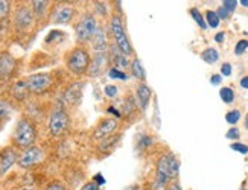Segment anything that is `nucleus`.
<instances>
[{
    "label": "nucleus",
    "mask_w": 248,
    "mask_h": 190,
    "mask_svg": "<svg viewBox=\"0 0 248 190\" xmlns=\"http://www.w3.org/2000/svg\"><path fill=\"white\" fill-rule=\"evenodd\" d=\"M82 87H84V84H81V82L72 84V86L66 90V93H64V101L72 105L79 103L81 96H82Z\"/></svg>",
    "instance_id": "obj_18"
},
{
    "label": "nucleus",
    "mask_w": 248,
    "mask_h": 190,
    "mask_svg": "<svg viewBox=\"0 0 248 190\" xmlns=\"http://www.w3.org/2000/svg\"><path fill=\"white\" fill-rule=\"evenodd\" d=\"M151 145H154V139L151 135H142L139 139V146L142 147V149H146V147H149Z\"/></svg>",
    "instance_id": "obj_32"
},
{
    "label": "nucleus",
    "mask_w": 248,
    "mask_h": 190,
    "mask_svg": "<svg viewBox=\"0 0 248 190\" xmlns=\"http://www.w3.org/2000/svg\"><path fill=\"white\" fill-rule=\"evenodd\" d=\"M35 140H37L35 122L29 117H20L13 132L14 146L25 151L31 146H35Z\"/></svg>",
    "instance_id": "obj_1"
},
{
    "label": "nucleus",
    "mask_w": 248,
    "mask_h": 190,
    "mask_svg": "<svg viewBox=\"0 0 248 190\" xmlns=\"http://www.w3.org/2000/svg\"><path fill=\"white\" fill-rule=\"evenodd\" d=\"M215 13H217V15L219 17V20H227V18H229V15H230V13H229L225 8H222V6H219Z\"/></svg>",
    "instance_id": "obj_38"
},
{
    "label": "nucleus",
    "mask_w": 248,
    "mask_h": 190,
    "mask_svg": "<svg viewBox=\"0 0 248 190\" xmlns=\"http://www.w3.org/2000/svg\"><path fill=\"white\" fill-rule=\"evenodd\" d=\"M157 174L166 176L168 179L177 178L178 174H180V161H178V158L172 152L163 154L157 160Z\"/></svg>",
    "instance_id": "obj_7"
},
{
    "label": "nucleus",
    "mask_w": 248,
    "mask_h": 190,
    "mask_svg": "<svg viewBox=\"0 0 248 190\" xmlns=\"http://www.w3.org/2000/svg\"><path fill=\"white\" fill-rule=\"evenodd\" d=\"M99 25H98V20H96V17L90 13L84 14L81 18L78 25L75 26V35H77V41L78 43H89V41H92V38L94 37L96 30H98Z\"/></svg>",
    "instance_id": "obj_5"
},
{
    "label": "nucleus",
    "mask_w": 248,
    "mask_h": 190,
    "mask_svg": "<svg viewBox=\"0 0 248 190\" xmlns=\"http://www.w3.org/2000/svg\"><path fill=\"white\" fill-rule=\"evenodd\" d=\"M221 75L222 76H230L232 75V64L225 62V64L221 66Z\"/></svg>",
    "instance_id": "obj_40"
},
{
    "label": "nucleus",
    "mask_w": 248,
    "mask_h": 190,
    "mask_svg": "<svg viewBox=\"0 0 248 190\" xmlns=\"http://www.w3.org/2000/svg\"><path fill=\"white\" fill-rule=\"evenodd\" d=\"M93 181H94L96 184H98L99 187H101L102 184H105V179H104V178L101 176V174H98V175H96V176H94V179H93Z\"/></svg>",
    "instance_id": "obj_44"
},
{
    "label": "nucleus",
    "mask_w": 248,
    "mask_h": 190,
    "mask_svg": "<svg viewBox=\"0 0 248 190\" xmlns=\"http://www.w3.org/2000/svg\"><path fill=\"white\" fill-rule=\"evenodd\" d=\"M151 96H153V90H151L146 84H139L136 88V103L142 111L148 108Z\"/></svg>",
    "instance_id": "obj_17"
},
{
    "label": "nucleus",
    "mask_w": 248,
    "mask_h": 190,
    "mask_svg": "<svg viewBox=\"0 0 248 190\" xmlns=\"http://www.w3.org/2000/svg\"><path fill=\"white\" fill-rule=\"evenodd\" d=\"M247 49H248V40H239L238 43H236L234 54H236V55H242Z\"/></svg>",
    "instance_id": "obj_33"
},
{
    "label": "nucleus",
    "mask_w": 248,
    "mask_h": 190,
    "mask_svg": "<svg viewBox=\"0 0 248 190\" xmlns=\"http://www.w3.org/2000/svg\"><path fill=\"white\" fill-rule=\"evenodd\" d=\"M108 54H110V62H111L113 67L122 70V69H129V66H131V62H129L128 57H125L116 44L110 46Z\"/></svg>",
    "instance_id": "obj_15"
},
{
    "label": "nucleus",
    "mask_w": 248,
    "mask_h": 190,
    "mask_svg": "<svg viewBox=\"0 0 248 190\" xmlns=\"http://www.w3.org/2000/svg\"><path fill=\"white\" fill-rule=\"evenodd\" d=\"M232 149L233 151H236V152H239V154H242V155H247L248 154V146L247 145H244V143H239V142H236V143H232Z\"/></svg>",
    "instance_id": "obj_34"
},
{
    "label": "nucleus",
    "mask_w": 248,
    "mask_h": 190,
    "mask_svg": "<svg viewBox=\"0 0 248 190\" xmlns=\"http://www.w3.org/2000/svg\"><path fill=\"white\" fill-rule=\"evenodd\" d=\"M16 67H17L16 58L9 52H2L0 54V79H8L13 76Z\"/></svg>",
    "instance_id": "obj_13"
},
{
    "label": "nucleus",
    "mask_w": 248,
    "mask_h": 190,
    "mask_svg": "<svg viewBox=\"0 0 248 190\" xmlns=\"http://www.w3.org/2000/svg\"><path fill=\"white\" fill-rule=\"evenodd\" d=\"M168 190H181V186L178 183H172L168 186Z\"/></svg>",
    "instance_id": "obj_47"
},
{
    "label": "nucleus",
    "mask_w": 248,
    "mask_h": 190,
    "mask_svg": "<svg viewBox=\"0 0 248 190\" xmlns=\"http://www.w3.org/2000/svg\"><path fill=\"white\" fill-rule=\"evenodd\" d=\"M224 32H219V34H217V35H215V41H217V43H222V41H224Z\"/></svg>",
    "instance_id": "obj_46"
},
{
    "label": "nucleus",
    "mask_w": 248,
    "mask_h": 190,
    "mask_svg": "<svg viewBox=\"0 0 248 190\" xmlns=\"http://www.w3.org/2000/svg\"><path fill=\"white\" fill-rule=\"evenodd\" d=\"M20 190H35V189H31V187H25V189H20Z\"/></svg>",
    "instance_id": "obj_51"
},
{
    "label": "nucleus",
    "mask_w": 248,
    "mask_h": 190,
    "mask_svg": "<svg viewBox=\"0 0 248 190\" xmlns=\"http://www.w3.org/2000/svg\"><path fill=\"white\" fill-rule=\"evenodd\" d=\"M90 54L87 49L82 46H77L69 52V55L66 58V67L67 70L75 76H82L87 75L89 67H90Z\"/></svg>",
    "instance_id": "obj_2"
},
{
    "label": "nucleus",
    "mask_w": 248,
    "mask_h": 190,
    "mask_svg": "<svg viewBox=\"0 0 248 190\" xmlns=\"http://www.w3.org/2000/svg\"><path fill=\"white\" fill-rule=\"evenodd\" d=\"M90 43L93 46L94 54H99V52H108V49H110V46H108V37H107V32H105V29L102 26L98 28V30H96V34L92 38Z\"/></svg>",
    "instance_id": "obj_16"
},
{
    "label": "nucleus",
    "mask_w": 248,
    "mask_h": 190,
    "mask_svg": "<svg viewBox=\"0 0 248 190\" xmlns=\"http://www.w3.org/2000/svg\"><path fill=\"white\" fill-rule=\"evenodd\" d=\"M245 126H247V130H248V114H247V117H245Z\"/></svg>",
    "instance_id": "obj_50"
},
{
    "label": "nucleus",
    "mask_w": 248,
    "mask_h": 190,
    "mask_svg": "<svg viewBox=\"0 0 248 190\" xmlns=\"http://www.w3.org/2000/svg\"><path fill=\"white\" fill-rule=\"evenodd\" d=\"M190 15H192V18L193 20H195V22H197V25L201 28V29H204V30H206L207 29V23H206V18H204L202 17V14L198 11V9L197 8H192L190 9Z\"/></svg>",
    "instance_id": "obj_26"
},
{
    "label": "nucleus",
    "mask_w": 248,
    "mask_h": 190,
    "mask_svg": "<svg viewBox=\"0 0 248 190\" xmlns=\"http://www.w3.org/2000/svg\"><path fill=\"white\" fill-rule=\"evenodd\" d=\"M201 59H202L204 62H207V64H215V62H217V61L219 59V54H218V50H217V49L207 47L206 50H202Z\"/></svg>",
    "instance_id": "obj_23"
},
{
    "label": "nucleus",
    "mask_w": 248,
    "mask_h": 190,
    "mask_svg": "<svg viewBox=\"0 0 248 190\" xmlns=\"http://www.w3.org/2000/svg\"><path fill=\"white\" fill-rule=\"evenodd\" d=\"M45 160V151L40 146H31L18 155L17 164L21 169H32Z\"/></svg>",
    "instance_id": "obj_9"
},
{
    "label": "nucleus",
    "mask_w": 248,
    "mask_h": 190,
    "mask_svg": "<svg viewBox=\"0 0 248 190\" xmlns=\"http://www.w3.org/2000/svg\"><path fill=\"white\" fill-rule=\"evenodd\" d=\"M225 120H227V123H230V125H236L241 120V111L239 110L229 111L227 114H225Z\"/></svg>",
    "instance_id": "obj_30"
},
{
    "label": "nucleus",
    "mask_w": 248,
    "mask_h": 190,
    "mask_svg": "<svg viewBox=\"0 0 248 190\" xmlns=\"http://www.w3.org/2000/svg\"><path fill=\"white\" fill-rule=\"evenodd\" d=\"M110 32L113 35L114 44L119 47V50L125 57H131L134 55L133 52V46L129 43V38L125 32V26L122 22V17L119 14H113L110 18Z\"/></svg>",
    "instance_id": "obj_3"
},
{
    "label": "nucleus",
    "mask_w": 248,
    "mask_h": 190,
    "mask_svg": "<svg viewBox=\"0 0 248 190\" xmlns=\"http://www.w3.org/2000/svg\"><path fill=\"white\" fill-rule=\"evenodd\" d=\"M242 190H245V189H242Z\"/></svg>",
    "instance_id": "obj_52"
},
{
    "label": "nucleus",
    "mask_w": 248,
    "mask_h": 190,
    "mask_svg": "<svg viewBox=\"0 0 248 190\" xmlns=\"http://www.w3.org/2000/svg\"><path fill=\"white\" fill-rule=\"evenodd\" d=\"M121 134H117V135H110V137H105L104 140L99 142V146H98V149L101 152H110L113 147L121 142Z\"/></svg>",
    "instance_id": "obj_22"
},
{
    "label": "nucleus",
    "mask_w": 248,
    "mask_h": 190,
    "mask_svg": "<svg viewBox=\"0 0 248 190\" xmlns=\"http://www.w3.org/2000/svg\"><path fill=\"white\" fill-rule=\"evenodd\" d=\"M104 93H105L107 98H116L117 93H119V88H117L116 86H105Z\"/></svg>",
    "instance_id": "obj_36"
},
{
    "label": "nucleus",
    "mask_w": 248,
    "mask_h": 190,
    "mask_svg": "<svg viewBox=\"0 0 248 190\" xmlns=\"http://www.w3.org/2000/svg\"><path fill=\"white\" fill-rule=\"evenodd\" d=\"M219 98L224 103H232L234 101V91L230 87H222L219 90Z\"/></svg>",
    "instance_id": "obj_27"
},
{
    "label": "nucleus",
    "mask_w": 248,
    "mask_h": 190,
    "mask_svg": "<svg viewBox=\"0 0 248 190\" xmlns=\"http://www.w3.org/2000/svg\"><path fill=\"white\" fill-rule=\"evenodd\" d=\"M117 126H119V122H117L116 119H102L98 125H96V128L93 131V139L94 140H104L105 137H110L113 135V132L117 130Z\"/></svg>",
    "instance_id": "obj_12"
},
{
    "label": "nucleus",
    "mask_w": 248,
    "mask_h": 190,
    "mask_svg": "<svg viewBox=\"0 0 248 190\" xmlns=\"http://www.w3.org/2000/svg\"><path fill=\"white\" fill-rule=\"evenodd\" d=\"M45 190H67V187L61 184V183H57V181H53L50 184H47V187Z\"/></svg>",
    "instance_id": "obj_39"
},
{
    "label": "nucleus",
    "mask_w": 248,
    "mask_h": 190,
    "mask_svg": "<svg viewBox=\"0 0 248 190\" xmlns=\"http://www.w3.org/2000/svg\"><path fill=\"white\" fill-rule=\"evenodd\" d=\"M35 22L37 20H35L34 13H32L29 5L17 6L14 17H13V23H14V28H16L17 32H28V30L32 29V26H34Z\"/></svg>",
    "instance_id": "obj_6"
},
{
    "label": "nucleus",
    "mask_w": 248,
    "mask_h": 190,
    "mask_svg": "<svg viewBox=\"0 0 248 190\" xmlns=\"http://www.w3.org/2000/svg\"><path fill=\"white\" fill-rule=\"evenodd\" d=\"M239 5H242L244 8H248V0H241Z\"/></svg>",
    "instance_id": "obj_48"
},
{
    "label": "nucleus",
    "mask_w": 248,
    "mask_h": 190,
    "mask_svg": "<svg viewBox=\"0 0 248 190\" xmlns=\"http://www.w3.org/2000/svg\"><path fill=\"white\" fill-rule=\"evenodd\" d=\"M204 18H206V23H207L209 28H213L215 29V28L219 26L221 20H219V17L217 15V13H215V11H207L206 15H204Z\"/></svg>",
    "instance_id": "obj_28"
},
{
    "label": "nucleus",
    "mask_w": 248,
    "mask_h": 190,
    "mask_svg": "<svg viewBox=\"0 0 248 190\" xmlns=\"http://www.w3.org/2000/svg\"><path fill=\"white\" fill-rule=\"evenodd\" d=\"M81 190H101V187L96 184L94 181H89V183H85L82 187H81Z\"/></svg>",
    "instance_id": "obj_41"
},
{
    "label": "nucleus",
    "mask_w": 248,
    "mask_h": 190,
    "mask_svg": "<svg viewBox=\"0 0 248 190\" xmlns=\"http://www.w3.org/2000/svg\"><path fill=\"white\" fill-rule=\"evenodd\" d=\"M9 11H11V2L0 0V20H5L9 15Z\"/></svg>",
    "instance_id": "obj_31"
},
{
    "label": "nucleus",
    "mask_w": 248,
    "mask_h": 190,
    "mask_svg": "<svg viewBox=\"0 0 248 190\" xmlns=\"http://www.w3.org/2000/svg\"><path fill=\"white\" fill-rule=\"evenodd\" d=\"M18 160V154L14 147H6L0 152V176H3Z\"/></svg>",
    "instance_id": "obj_14"
},
{
    "label": "nucleus",
    "mask_w": 248,
    "mask_h": 190,
    "mask_svg": "<svg viewBox=\"0 0 248 190\" xmlns=\"http://www.w3.org/2000/svg\"><path fill=\"white\" fill-rule=\"evenodd\" d=\"M239 84H241V87H242V88L248 90V75H247V76H244V78L241 79V82H239Z\"/></svg>",
    "instance_id": "obj_45"
},
{
    "label": "nucleus",
    "mask_w": 248,
    "mask_h": 190,
    "mask_svg": "<svg viewBox=\"0 0 248 190\" xmlns=\"http://www.w3.org/2000/svg\"><path fill=\"white\" fill-rule=\"evenodd\" d=\"M107 113H111L113 116H116L117 119H121V117H122V113H121L119 110H116L114 107H108V108H107Z\"/></svg>",
    "instance_id": "obj_43"
},
{
    "label": "nucleus",
    "mask_w": 248,
    "mask_h": 190,
    "mask_svg": "<svg viewBox=\"0 0 248 190\" xmlns=\"http://www.w3.org/2000/svg\"><path fill=\"white\" fill-rule=\"evenodd\" d=\"M136 108H137V103H136V101H134L131 96L126 98V99H125V102H124L122 116H131V114L136 111Z\"/></svg>",
    "instance_id": "obj_24"
},
{
    "label": "nucleus",
    "mask_w": 248,
    "mask_h": 190,
    "mask_svg": "<svg viewBox=\"0 0 248 190\" xmlns=\"http://www.w3.org/2000/svg\"><path fill=\"white\" fill-rule=\"evenodd\" d=\"M221 81H222V75H212V78H210L212 86H219Z\"/></svg>",
    "instance_id": "obj_42"
},
{
    "label": "nucleus",
    "mask_w": 248,
    "mask_h": 190,
    "mask_svg": "<svg viewBox=\"0 0 248 190\" xmlns=\"http://www.w3.org/2000/svg\"><path fill=\"white\" fill-rule=\"evenodd\" d=\"M53 82V78L50 73H34L26 78V86L29 90V94H43L46 93Z\"/></svg>",
    "instance_id": "obj_8"
},
{
    "label": "nucleus",
    "mask_w": 248,
    "mask_h": 190,
    "mask_svg": "<svg viewBox=\"0 0 248 190\" xmlns=\"http://www.w3.org/2000/svg\"><path fill=\"white\" fill-rule=\"evenodd\" d=\"M77 15V9L69 3H60L53 8L50 14V23L52 25H67L70 23L73 17Z\"/></svg>",
    "instance_id": "obj_10"
},
{
    "label": "nucleus",
    "mask_w": 248,
    "mask_h": 190,
    "mask_svg": "<svg viewBox=\"0 0 248 190\" xmlns=\"http://www.w3.org/2000/svg\"><path fill=\"white\" fill-rule=\"evenodd\" d=\"M29 5H31L32 13H34L35 20H37V22H41V20L47 15L50 2H46V0H34V2H31Z\"/></svg>",
    "instance_id": "obj_19"
},
{
    "label": "nucleus",
    "mask_w": 248,
    "mask_h": 190,
    "mask_svg": "<svg viewBox=\"0 0 248 190\" xmlns=\"http://www.w3.org/2000/svg\"><path fill=\"white\" fill-rule=\"evenodd\" d=\"M108 78L111 79H117V81H126L128 79V75L124 72V70H119V69H116V67H111L108 70Z\"/></svg>",
    "instance_id": "obj_29"
},
{
    "label": "nucleus",
    "mask_w": 248,
    "mask_h": 190,
    "mask_svg": "<svg viewBox=\"0 0 248 190\" xmlns=\"http://www.w3.org/2000/svg\"><path fill=\"white\" fill-rule=\"evenodd\" d=\"M11 94H13V98L18 102H23L28 94H29V90H28V86H26V79H20V81H16L13 84V87H11Z\"/></svg>",
    "instance_id": "obj_20"
},
{
    "label": "nucleus",
    "mask_w": 248,
    "mask_h": 190,
    "mask_svg": "<svg viewBox=\"0 0 248 190\" xmlns=\"http://www.w3.org/2000/svg\"><path fill=\"white\" fill-rule=\"evenodd\" d=\"M110 64V54L108 52H99V54H94L92 61H90V67L87 75L90 78H98L105 72L107 66Z\"/></svg>",
    "instance_id": "obj_11"
},
{
    "label": "nucleus",
    "mask_w": 248,
    "mask_h": 190,
    "mask_svg": "<svg viewBox=\"0 0 248 190\" xmlns=\"http://www.w3.org/2000/svg\"><path fill=\"white\" fill-rule=\"evenodd\" d=\"M125 190H139V187H137V186H129V187H126Z\"/></svg>",
    "instance_id": "obj_49"
},
{
    "label": "nucleus",
    "mask_w": 248,
    "mask_h": 190,
    "mask_svg": "<svg viewBox=\"0 0 248 190\" xmlns=\"http://www.w3.org/2000/svg\"><path fill=\"white\" fill-rule=\"evenodd\" d=\"M238 5H239V2H236V0H224L222 2V8L227 9L229 13H233Z\"/></svg>",
    "instance_id": "obj_37"
},
{
    "label": "nucleus",
    "mask_w": 248,
    "mask_h": 190,
    "mask_svg": "<svg viewBox=\"0 0 248 190\" xmlns=\"http://www.w3.org/2000/svg\"><path fill=\"white\" fill-rule=\"evenodd\" d=\"M239 137H241V131L236 128V126H232L227 131V134H225V139H229V140H238Z\"/></svg>",
    "instance_id": "obj_35"
},
{
    "label": "nucleus",
    "mask_w": 248,
    "mask_h": 190,
    "mask_svg": "<svg viewBox=\"0 0 248 190\" xmlns=\"http://www.w3.org/2000/svg\"><path fill=\"white\" fill-rule=\"evenodd\" d=\"M129 70H131V75H133L134 78L140 79L142 82L146 79V72H145V69H143V64H142V61H140L137 57L133 58L131 66H129Z\"/></svg>",
    "instance_id": "obj_21"
},
{
    "label": "nucleus",
    "mask_w": 248,
    "mask_h": 190,
    "mask_svg": "<svg viewBox=\"0 0 248 190\" xmlns=\"http://www.w3.org/2000/svg\"><path fill=\"white\" fill-rule=\"evenodd\" d=\"M11 111H13V107H11L9 101H6V99H0V122L5 120L6 117H9Z\"/></svg>",
    "instance_id": "obj_25"
},
{
    "label": "nucleus",
    "mask_w": 248,
    "mask_h": 190,
    "mask_svg": "<svg viewBox=\"0 0 248 190\" xmlns=\"http://www.w3.org/2000/svg\"><path fill=\"white\" fill-rule=\"evenodd\" d=\"M70 128V117L64 107L53 108L49 114L47 130L52 137H60Z\"/></svg>",
    "instance_id": "obj_4"
}]
</instances>
